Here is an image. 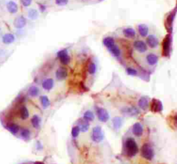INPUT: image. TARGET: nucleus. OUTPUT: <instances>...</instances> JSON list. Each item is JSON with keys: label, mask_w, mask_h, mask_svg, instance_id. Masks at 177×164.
Segmentation results:
<instances>
[{"label": "nucleus", "mask_w": 177, "mask_h": 164, "mask_svg": "<svg viewBox=\"0 0 177 164\" xmlns=\"http://www.w3.org/2000/svg\"><path fill=\"white\" fill-rule=\"evenodd\" d=\"M125 147L127 154L129 156H135L139 153V147H138L136 142L133 138L129 137L126 139Z\"/></svg>", "instance_id": "f257e3e1"}, {"label": "nucleus", "mask_w": 177, "mask_h": 164, "mask_svg": "<svg viewBox=\"0 0 177 164\" xmlns=\"http://www.w3.org/2000/svg\"><path fill=\"white\" fill-rule=\"evenodd\" d=\"M141 155L147 160H152L154 156V151L149 143H145L141 148Z\"/></svg>", "instance_id": "f03ea898"}, {"label": "nucleus", "mask_w": 177, "mask_h": 164, "mask_svg": "<svg viewBox=\"0 0 177 164\" xmlns=\"http://www.w3.org/2000/svg\"><path fill=\"white\" fill-rule=\"evenodd\" d=\"M104 139V133L100 126H96L92 129L91 139L95 143H100Z\"/></svg>", "instance_id": "7ed1b4c3"}, {"label": "nucleus", "mask_w": 177, "mask_h": 164, "mask_svg": "<svg viewBox=\"0 0 177 164\" xmlns=\"http://www.w3.org/2000/svg\"><path fill=\"white\" fill-rule=\"evenodd\" d=\"M57 57L59 58L60 62L64 65H68L71 62V57L67 50H60L57 53Z\"/></svg>", "instance_id": "20e7f679"}, {"label": "nucleus", "mask_w": 177, "mask_h": 164, "mask_svg": "<svg viewBox=\"0 0 177 164\" xmlns=\"http://www.w3.org/2000/svg\"><path fill=\"white\" fill-rule=\"evenodd\" d=\"M96 113L99 121H100L101 122L105 123L110 119V114H109L108 112L103 108H99L97 109Z\"/></svg>", "instance_id": "39448f33"}, {"label": "nucleus", "mask_w": 177, "mask_h": 164, "mask_svg": "<svg viewBox=\"0 0 177 164\" xmlns=\"http://www.w3.org/2000/svg\"><path fill=\"white\" fill-rule=\"evenodd\" d=\"M170 48H171V38L170 36L168 35L166 37L163 41V55L166 57H168L170 53Z\"/></svg>", "instance_id": "423d86ee"}, {"label": "nucleus", "mask_w": 177, "mask_h": 164, "mask_svg": "<svg viewBox=\"0 0 177 164\" xmlns=\"http://www.w3.org/2000/svg\"><path fill=\"white\" fill-rule=\"evenodd\" d=\"M134 48L140 53H145L147 50V46L143 41L136 40L134 42Z\"/></svg>", "instance_id": "0eeeda50"}, {"label": "nucleus", "mask_w": 177, "mask_h": 164, "mask_svg": "<svg viewBox=\"0 0 177 164\" xmlns=\"http://www.w3.org/2000/svg\"><path fill=\"white\" fill-rule=\"evenodd\" d=\"M163 104L161 101L158 99H153L152 101L151 105V110L154 112H160L163 111Z\"/></svg>", "instance_id": "6e6552de"}, {"label": "nucleus", "mask_w": 177, "mask_h": 164, "mask_svg": "<svg viewBox=\"0 0 177 164\" xmlns=\"http://www.w3.org/2000/svg\"><path fill=\"white\" fill-rule=\"evenodd\" d=\"M68 75L67 70L64 67H60L58 68L55 72V77L58 81H62L67 78Z\"/></svg>", "instance_id": "1a4fd4ad"}, {"label": "nucleus", "mask_w": 177, "mask_h": 164, "mask_svg": "<svg viewBox=\"0 0 177 164\" xmlns=\"http://www.w3.org/2000/svg\"><path fill=\"white\" fill-rule=\"evenodd\" d=\"M147 43L150 48H155L159 46V41L158 38L154 35H150L147 37Z\"/></svg>", "instance_id": "9d476101"}, {"label": "nucleus", "mask_w": 177, "mask_h": 164, "mask_svg": "<svg viewBox=\"0 0 177 164\" xmlns=\"http://www.w3.org/2000/svg\"><path fill=\"white\" fill-rule=\"evenodd\" d=\"M26 24V20L25 18H24L23 16H19L14 21V26L15 28L20 29L24 28Z\"/></svg>", "instance_id": "9b49d317"}, {"label": "nucleus", "mask_w": 177, "mask_h": 164, "mask_svg": "<svg viewBox=\"0 0 177 164\" xmlns=\"http://www.w3.org/2000/svg\"><path fill=\"white\" fill-rule=\"evenodd\" d=\"M146 62L149 66L156 65L159 62V57L154 53H149L146 56Z\"/></svg>", "instance_id": "f8f14e48"}, {"label": "nucleus", "mask_w": 177, "mask_h": 164, "mask_svg": "<svg viewBox=\"0 0 177 164\" xmlns=\"http://www.w3.org/2000/svg\"><path fill=\"white\" fill-rule=\"evenodd\" d=\"M133 134L136 137H140L143 133V128L141 124L140 123H136L134 126H133L132 129Z\"/></svg>", "instance_id": "ddd939ff"}, {"label": "nucleus", "mask_w": 177, "mask_h": 164, "mask_svg": "<svg viewBox=\"0 0 177 164\" xmlns=\"http://www.w3.org/2000/svg\"><path fill=\"white\" fill-rule=\"evenodd\" d=\"M54 86V81L53 79H47L42 82V88L46 90H51Z\"/></svg>", "instance_id": "4468645a"}, {"label": "nucleus", "mask_w": 177, "mask_h": 164, "mask_svg": "<svg viewBox=\"0 0 177 164\" xmlns=\"http://www.w3.org/2000/svg\"><path fill=\"white\" fill-rule=\"evenodd\" d=\"M7 9L10 13L15 14L18 11V6L15 2L11 1L7 4Z\"/></svg>", "instance_id": "2eb2a0df"}, {"label": "nucleus", "mask_w": 177, "mask_h": 164, "mask_svg": "<svg viewBox=\"0 0 177 164\" xmlns=\"http://www.w3.org/2000/svg\"><path fill=\"white\" fill-rule=\"evenodd\" d=\"M138 30H139V33L140 34V36L143 37H146L149 33V28L148 26L145 24H140V25L138 26Z\"/></svg>", "instance_id": "dca6fc26"}, {"label": "nucleus", "mask_w": 177, "mask_h": 164, "mask_svg": "<svg viewBox=\"0 0 177 164\" xmlns=\"http://www.w3.org/2000/svg\"><path fill=\"white\" fill-rule=\"evenodd\" d=\"M79 128L80 130L83 132V133H86L89 130V121H87L85 119H81L80 121H79Z\"/></svg>", "instance_id": "f3484780"}, {"label": "nucleus", "mask_w": 177, "mask_h": 164, "mask_svg": "<svg viewBox=\"0 0 177 164\" xmlns=\"http://www.w3.org/2000/svg\"><path fill=\"white\" fill-rule=\"evenodd\" d=\"M112 124L113 127L116 130H119L123 125V119L120 117H115L112 119Z\"/></svg>", "instance_id": "a211bd4d"}, {"label": "nucleus", "mask_w": 177, "mask_h": 164, "mask_svg": "<svg viewBox=\"0 0 177 164\" xmlns=\"http://www.w3.org/2000/svg\"><path fill=\"white\" fill-rule=\"evenodd\" d=\"M139 106L143 110H146L149 107V99L146 97H142L139 101Z\"/></svg>", "instance_id": "6ab92c4d"}, {"label": "nucleus", "mask_w": 177, "mask_h": 164, "mask_svg": "<svg viewBox=\"0 0 177 164\" xmlns=\"http://www.w3.org/2000/svg\"><path fill=\"white\" fill-rule=\"evenodd\" d=\"M15 41V36L13 34L7 33L5 34L2 37V41L5 43V44H10L14 42Z\"/></svg>", "instance_id": "aec40b11"}, {"label": "nucleus", "mask_w": 177, "mask_h": 164, "mask_svg": "<svg viewBox=\"0 0 177 164\" xmlns=\"http://www.w3.org/2000/svg\"><path fill=\"white\" fill-rule=\"evenodd\" d=\"M6 128L13 134H17L19 130V126L18 124L14 123H9L7 124Z\"/></svg>", "instance_id": "412c9836"}, {"label": "nucleus", "mask_w": 177, "mask_h": 164, "mask_svg": "<svg viewBox=\"0 0 177 164\" xmlns=\"http://www.w3.org/2000/svg\"><path fill=\"white\" fill-rule=\"evenodd\" d=\"M19 115L22 120L27 119L29 117V112L27 108L24 106H21L19 109Z\"/></svg>", "instance_id": "4be33fe9"}, {"label": "nucleus", "mask_w": 177, "mask_h": 164, "mask_svg": "<svg viewBox=\"0 0 177 164\" xmlns=\"http://www.w3.org/2000/svg\"><path fill=\"white\" fill-rule=\"evenodd\" d=\"M123 112L126 114H129L131 116L136 115L139 113V111L137 108H136L135 107H131V108H126L123 110Z\"/></svg>", "instance_id": "5701e85b"}, {"label": "nucleus", "mask_w": 177, "mask_h": 164, "mask_svg": "<svg viewBox=\"0 0 177 164\" xmlns=\"http://www.w3.org/2000/svg\"><path fill=\"white\" fill-rule=\"evenodd\" d=\"M108 50L116 57H118L120 55V50L118 47V46H116L115 43L110 46V48H108Z\"/></svg>", "instance_id": "b1692460"}, {"label": "nucleus", "mask_w": 177, "mask_h": 164, "mask_svg": "<svg viewBox=\"0 0 177 164\" xmlns=\"http://www.w3.org/2000/svg\"><path fill=\"white\" fill-rule=\"evenodd\" d=\"M123 35H124L126 37L132 39L136 36V32L134 29L132 28H127L123 30Z\"/></svg>", "instance_id": "393cba45"}, {"label": "nucleus", "mask_w": 177, "mask_h": 164, "mask_svg": "<svg viewBox=\"0 0 177 164\" xmlns=\"http://www.w3.org/2000/svg\"><path fill=\"white\" fill-rule=\"evenodd\" d=\"M40 102L42 107L45 109L49 107L51 105L49 99H48V97L46 96V95H44V96H42L40 97Z\"/></svg>", "instance_id": "a878e982"}, {"label": "nucleus", "mask_w": 177, "mask_h": 164, "mask_svg": "<svg viewBox=\"0 0 177 164\" xmlns=\"http://www.w3.org/2000/svg\"><path fill=\"white\" fill-rule=\"evenodd\" d=\"M40 118L38 115H33V117L31 119V124L33 128H39L40 126Z\"/></svg>", "instance_id": "bb28decb"}, {"label": "nucleus", "mask_w": 177, "mask_h": 164, "mask_svg": "<svg viewBox=\"0 0 177 164\" xmlns=\"http://www.w3.org/2000/svg\"><path fill=\"white\" fill-rule=\"evenodd\" d=\"M114 43H115L114 40H113L112 37H105L103 40V44L107 48L114 44Z\"/></svg>", "instance_id": "cd10ccee"}, {"label": "nucleus", "mask_w": 177, "mask_h": 164, "mask_svg": "<svg viewBox=\"0 0 177 164\" xmlns=\"http://www.w3.org/2000/svg\"><path fill=\"white\" fill-rule=\"evenodd\" d=\"M38 12L37 10L32 8V9H30L28 11V17L31 19H33V20H35V19H38Z\"/></svg>", "instance_id": "c85d7f7f"}, {"label": "nucleus", "mask_w": 177, "mask_h": 164, "mask_svg": "<svg viewBox=\"0 0 177 164\" xmlns=\"http://www.w3.org/2000/svg\"><path fill=\"white\" fill-rule=\"evenodd\" d=\"M40 93V89L38 88L37 86H31L30 88L28 89V94L31 95V97H36Z\"/></svg>", "instance_id": "c756f323"}, {"label": "nucleus", "mask_w": 177, "mask_h": 164, "mask_svg": "<svg viewBox=\"0 0 177 164\" xmlns=\"http://www.w3.org/2000/svg\"><path fill=\"white\" fill-rule=\"evenodd\" d=\"M84 119L88 121H92L94 119V114L91 111H87L84 113Z\"/></svg>", "instance_id": "7c9ffc66"}, {"label": "nucleus", "mask_w": 177, "mask_h": 164, "mask_svg": "<svg viewBox=\"0 0 177 164\" xmlns=\"http://www.w3.org/2000/svg\"><path fill=\"white\" fill-rule=\"evenodd\" d=\"M96 65L95 64V63L91 62L89 64L88 66V72L90 75H93L95 74L96 72Z\"/></svg>", "instance_id": "2f4dec72"}, {"label": "nucleus", "mask_w": 177, "mask_h": 164, "mask_svg": "<svg viewBox=\"0 0 177 164\" xmlns=\"http://www.w3.org/2000/svg\"><path fill=\"white\" fill-rule=\"evenodd\" d=\"M31 133L28 129H23L21 132V137L24 139H28L30 137Z\"/></svg>", "instance_id": "473e14b6"}, {"label": "nucleus", "mask_w": 177, "mask_h": 164, "mask_svg": "<svg viewBox=\"0 0 177 164\" xmlns=\"http://www.w3.org/2000/svg\"><path fill=\"white\" fill-rule=\"evenodd\" d=\"M80 128L78 126H74V128H72L71 130V135L74 138H76L78 137L79 134H80Z\"/></svg>", "instance_id": "72a5a7b5"}, {"label": "nucleus", "mask_w": 177, "mask_h": 164, "mask_svg": "<svg viewBox=\"0 0 177 164\" xmlns=\"http://www.w3.org/2000/svg\"><path fill=\"white\" fill-rule=\"evenodd\" d=\"M69 2V0H55V4L59 6H66Z\"/></svg>", "instance_id": "f704fd0d"}, {"label": "nucleus", "mask_w": 177, "mask_h": 164, "mask_svg": "<svg viewBox=\"0 0 177 164\" xmlns=\"http://www.w3.org/2000/svg\"><path fill=\"white\" fill-rule=\"evenodd\" d=\"M127 72L128 75L134 76L137 75V71L132 68H127Z\"/></svg>", "instance_id": "c9c22d12"}, {"label": "nucleus", "mask_w": 177, "mask_h": 164, "mask_svg": "<svg viewBox=\"0 0 177 164\" xmlns=\"http://www.w3.org/2000/svg\"><path fill=\"white\" fill-rule=\"evenodd\" d=\"M21 3L24 7H28L32 3V0H21Z\"/></svg>", "instance_id": "e433bc0d"}, {"label": "nucleus", "mask_w": 177, "mask_h": 164, "mask_svg": "<svg viewBox=\"0 0 177 164\" xmlns=\"http://www.w3.org/2000/svg\"><path fill=\"white\" fill-rule=\"evenodd\" d=\"M1 33H2V30H1V28H0V35H1Z\"/></svg>", "instance_id": "4c0bfd02"}, {"label": "nucleus", "mask_w": 177, "mask_h": 164, "mask_svg": "<svg viewBox=\"0 0 177 164\" xmlns=\"http://www.w3.org/2000/svg\"><path fill=\"white\" fill-rule=\"evenodd\" d=\"M36 164H43V163H37Z\"/></svg>", "instance_id": "58836bf2"}]
</instances>
